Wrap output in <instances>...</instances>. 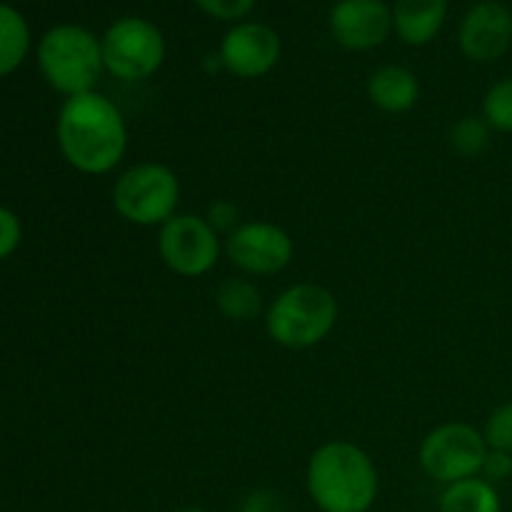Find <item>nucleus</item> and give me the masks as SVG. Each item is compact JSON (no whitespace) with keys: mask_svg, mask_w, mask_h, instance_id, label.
Segmentation results:
<instances>
[{"mask_svg":"<svg viewBox=\"0 0 512 512\" xmlns=\"http://www.w3.org/2000/svg\"><path fill=\"white\" fill-rule=\"evenodd\" d=\"M483 438L490 450H503L512 453V400L510 403L498 405L485 420Z\"/></svg>","mask_w":512,"mask_h":512,"instance_id":"aec40b11","label":"nucleus"},{"mask_svg":"<svg viewBox=\"0 0 512 512\" xmlns=\"http://www.w3.org/2000/svg\"><path fill=\"white\" fill-rule=\"evenodd\" d=\"M103 63L123 83L148 80L163 68L165 38L158 25L145 18H120L100 38Z\"/></svg>","mask_w":512,"mask_h":512,"instance_id":"0eeeda50","label":"nucleus"},{"mask_svg":"<svg viewBox=\"0 0 512 512\" xmlns=\"http://www.w3.org/2000/svg\"><path fill=\"white\" fill-rule=\"evenodd\" d=\"M55 135L63 158L85 175L110 173L128 150V125L123 113L113 100L95 90L65 98Z\"/></svg>","mask_w":512,"mask_h":512,"instance_id":"f257e3e1","label":"nucleus"},{"mask_svg":"<svg viewBox=\"0 0 512 512\" xmlns=\"http://www.w3.org/2000/svg\"><path fill=\"white\" fill-rule=\"evenodd\" d=\"M283 43L270 25L238 23L223 35L218 58L230 75L243 80L263 78L278 65Z\"/></svg>","mask_w":512,"mask_h":512,"instance_id":"9d476101","label":"nucleus"},{"mask_svg":"<svg viewBox=\"0 0 512 512\" xmlns=\"http://www.w3.org/2000/svg\"><path fill=\"white\" fill-rule=\"evenodd\" d=\"M480 115L490 125V130L512 133V78H503L490 85L483 98V113Z\"/></svg>","mask_w":512,"mask_h":512,"instance_id":"6ab92c4d","label":"nucleus"},{"mask_svg":"<svg viewBox=\"0 0 512 512\" xmlns=\"http://www.w3.org/2000/svg\"><path fill=\"white\" fill-rule=\"evenodd\" d=\"M338 313V298L328 288L295 283L270 300L265 308V330L280 348L308 350L333 333Z\"/></svg>","mask_w":512,"mask_h":512,"instance_id":"7ed1b4c3","label":"nucleus"},{"mask_svg":"<svg viewBox=\"0 0 512 512\" xmlns=\"http://www.w3.org/2000/svg\"><path fill=\"white\" fill-rule=\"evenodd\" d=\"M30 48V30L23 15L0 3V78L13 73Z\"/></svg>","mask_w":512,"mask_h":512,"instance_id":"f3484780","label":"nucleus"},{"mask_svg":"<svg viewBox=\"0 0 512 512\" xmlns=\"http://www.w3.org/2000/svg\"><path fill=\"white\" fill-rule=\"evenodd\" d=\"M205 220H208L220 235L225 233V238H228V235L240 225V213L230 200H215V203H210Z\"/></svg>","mask_w":512,"mask_h":512,"instance_id":"4be33fe9","label":"nucleus"},{"mask_svg":"<svg viewBox=\"0 0 512 512\" xmlns=\"http://www.w3.org/2000/svg\"><path fill=\"white\" fill-rule=\"evenodd\" d=\"M480 3H485V0H480Z\"/></svg>","mask_w":512,"mask_h":512,"instance_id":"bb28decb","label":"nucleus"},{"mask_svg":"<svg viewBox=\"0 0 512 512\" xmlns=\"http://www.w3.org/2000/svg\"><path fill=\"white\" fill-rule=\"evenodd\" d=\"M368 98L383 113H408L418 105L420 83L403 65H383L368 80Z\"/></svg>","mask_w":512,"mask_h":512,"instance_id":"4468645a","label":"nucleus"},{"mask_svg":"<svg viewBox=\"0 0 512 512\" xmlns=\"http://www.w3.org/2000/svg\"><path fill=\"white\" fill-rule=\"evenodd\" d=\"M445 18L448 0H395L393 5V30L413 48L433 43Z\"/></svg>","mask_w":512,"mask_h":512,"instance_id":"ddd939ff","label":"nucleus"},{"mask_svg":"<svg viewBox=\"0 0 512 512\" xmlns=\"http://www.w3.org/2000/svg\"><path fill=\"white\" fill-rule=\"evenodd\" d=\"M305 488L320 512H368L380 493L378 465L350 440H330L313 450Z\"/></svg>","mask_w":512,"mask_h":512,"instance_id":"f03ea898","label":"nucleus"},{"mask_svg":"<svg viewBox=\"0 0 512 512\" xmlns=\"http://www.w3.org/2000/svg\"><path fill=\"white\" fill-rule=\"evenodd\" d=\"M180 178L163 163H138L123 170L113 185L115 213L130 225L163 228L178 215Z\"/></svg>","mask_w":512,"mask_h":512,"instance_id":"39448f33","label":"nucleus"},{"mask_svg":"<svg viewBox=\"0 0 512 512\" xmlns=\"http://www.w3.org/2000/svg\"><path fill=\"white\" fill-rule=\"evenodd\" d=\"M490 133L493 130L485 123L483 115H465L450 128V148L463 158H478L490 145Z\"/></svg>","mask_w":512,"mask_h":512,"instance_id":"a211bd4d","label":"nucleus"},{"mask_svg":"<svg viewBox=\"0 0 512 512\" xmlns=\"http://www.w3.org/2000/svg\"><path fill=\"white\" fill-rule=\"evenodd\" d=\"M203 13L218 20H240L253 10L255 0H193Z\"/></svg>","mask_w":512,"mask_h":512,"instance_id":"412c9836","label":"nucleus"},{"mask_svg":"<svg viewBox=\"0 0 512 512\" xmlns=\"http://www.w3.org/2000/svg\"><path fill=\"white\" fill-rule=\"evenodd\" d=\"M480 478H485L488 483H493V485L510 480L512 478V453H503V450H488Z\"/></svg>","mask_w":512,"mask_h":512,"instance_id":"b1692460","label":"nucleus"},{"mask_svg":"<svg viewBox=\"0 0 512 512\" xmlns=\"http://www.w3.org/2000/svg\"><path fill=\"white\" fill-rule=\"evenodd\" d=\"M240 512H288L283 498L273 490H255L240 505Z\"/></svg>","mask_w":512,"mask_h":512,"instance_id":"393cba45","label":"nucleus"},{"mask_svg":"<svg viewBox=\"0 0 512 512\" xmlns=\"http://www.w3.org/2000/svg\"><path fill=\"white\" fill-rule=\"evenodd\" d=\"M43 78L65 98L93 93L103 75V45L80 25H55L38 45Z\"/></svg>","mask_w":512,"mask_h":512,"instance_id":"20e7f679","label":"nucleus"},{"mask_svg":"<svg viewBox=\"0 0 512 512\" xmlns=\"http://www.w3.org/2000/svg\"><path fill=\"white\" fill-rule=\"evenodd\" d=\"M215 305L235 323H250L263 313V293L250 278H225L215 290Z\"/></svg>","mask_w":512,"mask_h":512,"instance_id":"dca6fc26","label":"nucleus"},{"mask_svg":"<svg viewBox=\"0 0 512 512\" xmlns=\"http://www.w3.org/2000/svg\"><path fill=\"white\" fill-rule=\"evenodd\" d=\"M488 443L468 423H443L430 430L418 448V463L433 483L453 485L483 473Z\"/></svg>","mask_w":512,"mask_h":512,"instance_id":"423d86ee","label":"nucleus"},{"mask_svg":"<svg viewBox=\"0 0 512 512\" xmlns=\"http://www.w3.org/2000/svg\"><path fill=\"white\" fill-rule=\"evenodd\" d=\"M460 53L473 63H493L512 45V13L503 3L485 0L465 13L458 30Z\"/></svg>","mask_w":512,"mask_h":512,"instance_id":"f8f14e48","label":"nucleus"},{"mask_svg":"<svg viewBox=\"0 0 512 512\" xmlns=\"http://www.w3.org/2000/svg\"><path fill=\"white\" fill-rule=\"evenodd\" d=\"M158 253L180 278H200L218 265L223 243L205 215L178 213L160 228Z\"/></svg>","mask_w":512,"mask_h":512,"instance_id":"6e6552de","label":"nucleus"},{"mask_svg":"<svg viewBox=\"0 0 512 512\" xmlns=\"http://www.w3.org/2000/svg\"><path fill=\"white\" fill-rule=\"evenodd\" d=\"M330 33L345 50H373L393 33V10L383 0H340L330 10Z\"/></svg>","mask_w":512,"mask_h":512,"instance_id":"9b49d317","label":"nucleus"},{"mask_svg":"<svg viewBox=\"0 0 512 512\" xmlns=\"http://www.w3.org/2000/svg\"><path fill=\"white\" fill-rule=\"evenodd\" d=\"M20 235L23 230H20L18 215L10 213L8 208H0V260L15 253V248L20 245Z\"/></svg>","mask_w":512,"mask_h":512,"instance_id":"5701e85b","label":"nucleus"},{"mask_svg":"<svg viewBox=\"0 0 512 512\" xmlns=\"http://www.w3.org/2000/svg\"><path fill=\"white\" fill-rule=\"evenodd\" d=\"M173 512H205L203 508H180V510H173Z\"/></svg>","mask_w":512,"mask_h":512,"instance_id":"a878e982","label":"nucleus"},{"mask_svg":"<svg viewBox=\"0 0 512 512\" xmlns=\"http://www.w3.org/2000/svg\"><path fill=\"white\" fill-rule=\"evenodd\" d=\"M223 248L240 273L255 275V278L283 273L295 255V243L288 230L268 220L240 223L225 238Z\"/></svg>","mask_w":512,"mask_h":512,"instance_id":"1a4fd4ad","label":"nucleus"},{"mask_svg":"<svg viewBox=\"0 0 512 512\" xmlns=\"http://www.w3.org/2000/svg\"><path fill=\"white\" fill-rule=\"evenodd\" d=\"M438 512H503V500L498 488L478 475L445 485L438 498Z\"/></svg>","mask_w":512,"mask_h":512,"instance_id":"2eb2a0df","label":"nucleus"}]
</instances>
